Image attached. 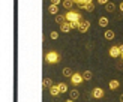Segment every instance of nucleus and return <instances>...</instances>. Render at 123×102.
I'll return each instance as SVG.
<instances>
[{"mask_svg": "<svg viewBox=\"0 0 123 102\" xmlns=\"http://www.w3.org/2000/svg\"><path fill=\"white\" fill-rule=\"evenodd\" d=\"M89 27H90V21L89 20H83L80 23V26H78V32L80 33H86L89 30Z\"/></svg>", "mask_w": 123, "mask_h": 102, "instance_id": "nucleus-4", "label": "nucleus"}, {"mask_svg": "<svg viewBox=\"0 0 123 102\" xmlns=\"http://www.w3.org/2000/svg\"><path fill=\"white\" fill-rule=\"evenodd\" d=\"M59 60H60V56H59L57 51H48V53L45 54V62H47V63L54 65V63H57Z\"/></svg>", "mask_w": 123, "mask_h": 102, "instance_id": "nucleus-2", "label": "nucleus"}, {"mask_svg": "<svg viewBox=\"0 0 123 102\" xmlns=\"http://www.w3.org/2000/svg\"><path fill=\"white\" fill-rule=\"evenodd\" d=\"M99 26L101 27H107L108 26V18L107 17H101L99 18Z\"/></svg>", "mask_w": 123, "mask_h": 102, "instance_id": "nucleus-20", "label": "nucleus"}, {"mask_svg": "<svg viewBox=\"0 0 123 102\" xmlns=\"http://www.w3.org/2000/svg\"><path fill=\"white\" fill-rule=\"evenodd\" d=\"M50 93H51V96H59V95H60V90H59L57 86H53V87L50 89Z\"/></svg>", "mask_w": 123, "mask_h": 102, "instance_id": "nucleus-19", "label": "nucleus"}, {"mask_svg": "<svg viewBox=\"0 0 123 102\" xmlns=\"http://www.w3.org/2000/svg\"><path fill=\"white\" fill-rule=\"evenodd\" d=\"M74 5H75V3H74L72 0H63V8L65 9H71Z\"/></svg>", "mask_w": 123, "mask_h": 102, "instance_id": "nucleus-21", "label": "nucleus"}, {"mask_svg": "<svg viewBox=\"0 0 123 102\" xmlns=\"http://www.w3.org/2000/svg\"><path fill=\"white\" fill-rule=\"evenodd\" d=\"M110 56H111L113 59H117V57H120V56H122L119 45H113L111 48H110Z\"/></svg>", "mask_w": 123, "mask_h": 102, "instance_id": "nucleus-5", "label": "nucleus"}, {"mask_svg": "<svg viewBox=\"0 0 123 102\" xmlns=\"http://www.w3.org/2000/svg\"><path fill=\"white\" fill-rule=\"evenodd\" d=\"M122 59H123V54H122Z\"/></svg>", "mask_w": 123, "mask_h": 102, "instance_id": "nucleus-31", "label": "nucleus"}, {"mask_svg": "<svg viewBox=\"0 0 123 102\" xmlns=\"http://www.w3.org/2000/svg\"><path fill=\"white\" fill-rule=\"evenodd\" d=\"M51 5H56V6H59V5H60V0H51Z\"/></svg>", "mask_w": 123, "mask_h": 102, "instance_id": "nucleus-25", "label": "nucleus"}, {"mask_svg": "<svg viewBox=\"0 0 123 102\" xmlns=\"http://www.w3.org/2000/svg\"><path fill=\"white\" fill-rule=\"evenodd\" d=\"M66 21L68 23H80V21H83V17L81 14H78V12H74V11H68L66 14Z\"/></svg>", "mask_w": 123, "mask_h": 102, "instance_id": "nucleus-1", "label": "nucleus"}, {"mask_svg": "<svg viewBox=\"0 0 123 102\" xmlns=\"http://www.w3.org/2000/svg\"><path fill=\"white\" fill-rule=\"evenodd\" d=\"M119 48H120V53L123 54V45H119Z\"/></svg>", "mask_w": 123, "mask_h": 102, "instance_id": "nucleus-27", "label": "nucleus"}, {"mask_svg": "<svg viewBox=\"0 0 123 102\" xmlns=\"http://www.w3.org/2000/svg\"><path fill=\"white\" fill-rule=\"evenodd\" d=\"M66 102H74V101H72V99H68V101H66Z\"/></svg>", "mask_w": 123, "mask_h": 102, "instance_id": "nucleus-30", "label": "nucleus"}, {"mask_svg": "<svg viewBox=\"0 0 123 102\" xmlns=\"http://www.w3.org/2000/svg\"><path fill=\"white\" fill-rule=\"evenodd\" d=\"M48 12H50L51 15H57V12H59V6H56V5H50V6H48Z\"/></svg>", "mask_w": 123, "mask_h": 102, "instance_id": "nucleus-12", "label": "nucleus"}, {"mask_svg": "<svg viewBox=\"0 0 123 102\" xmlns=\"http://www.w3.org/2000/svg\"><path fill=\"white\" fill-rule=\"evenodd\" d=\"M57 87L60 90V93H66L68 92V86H66V83H59L57 84Z\"/></svg>", "mask_w": 123, "mask_h": 102, "instance_id": "nucleus-16", "label": "nucleus"}, {"mask_svg": "<svg viewBox=\"0 0 123 102\" xmlns=\"http://www.w3.org/2000/svg\"><path fill=\"white\" fill-rule=\"evenodd\" d=\"M119 86H120V83H119L117 80H111V81L108 83V87H110V90H116V89H117Z\"/></svg>", "mask_w": 123, "mask_h": 102, "instance_id": "nucleus-11", "label": "nucleus"}, {"mask_svg": "<svg viewBox=\"0 0 123 102\" xmlns=\"http://www.w3.org/2000/svg\"><path fill=\"white\" fill-rule=\"evenodd\" d=\"M83 81H84L83 74H80V72H74V75L71 77V83L74 84V86H80Z\"/></svg>", "mask_w": 123, "mask_h": 102, "instance_id": "nucleus-3", "label": "nucleus"}, {"mask_svg": "<svg viewBox=\"0 0 123 102\" xmlns=\"http://www.w3.org/2000/svg\"><path fill=\"white\" fill-rule=\"evenodd\" d=\"M114 36H116V35H114L113 30H107V32L104 33V38H105L107 41H113V39H114Z\"/></svg>", "mask_w": 123, "mask_h": 102, "instance_id": "nucleus-10", "label": "nucleus"}, {"mask_svg": "<svg viewBox=\"0 0 123 102\" xmlns=\"http://www.w3.org/2000/svg\"><path fill=\"white\" fill-rule=\"evenodd\" d=\"M92 96H93L95 99H101V98H104V90L101 87H95L93 92H92Z\"/></svg>", "mask_w": 123, "mask_h": 102, "instance_id": "nucleus-6", "label": "nucleus"}, {"mask_svg": "<svg viewBox=\"0 0 123 102\" xmlns=\"http://www.w3.org/2000/svg\"><path fill=\"white\" fill-rule=\"evenodd\" d=\"M83 77H84V80H86V81H90L92 78H93V74H92V71H84Z\"/></svg>", "mask_w": 123, "mask_h": 102, "instance_id": "nucleus-18", "label": "nucleus"}, {"mask_svg": "<svg viewBox=\"0 0 123 102\" xmlns=\"http://www.w3.org/2000/svg\"><path fill=\"white\" fill-rule=\"evenodd\" d=\"M60 29H62V32H63V33H68V32H71V24L69 23H65V24H62V26H60Z\"/></svg>", "mask_w": 123, "mask_h": 102, "instance_id": "nucleus-17", "label": "nucleus"}, {"mask_svg": "<svg viewBox=\"0 0 123 102\" xmlns=\"http://www.w3.org/2000/svg\"><path fill=\"white\" fill-rule=\"evenodd\" d=\"M63 75L71 78V77L74 75V74H72V69H71V68H65V69H63Z\"/></svg>", "mask_w": 123, "mask_h": 102, "instance_id": "nucleus-22", "label": "nucleus"}, {"mask_svg": "<svg viewBox=\"0 0 123 102\" xmlns=\"http://www.w3.org/2000/svg\"><path fill=\"white\" fill-rule=\"evenodd\" d=\"M72 2H74V3H75V5H78V6H80V8H83V6H84V5H87V3H90V2H92V0H72Z\"/></svg>", "mask_w": 123, "mask_h": 102, "instance_id": "nucleus-15", "label": "nucleus"}, {"mask_svg": "<svg viewBox=\"0 0 123 102\" xmlns=\"http://www.w3.org/2000/svg\"><path fill=\"white\" fill-rule=\"evenodd\" d=\"M105 11H108V12H114V11H116V5H114L113 2H108V3L105 5Z\"/></svg>", "mask_w": 123, "mask_h": 102, "instance_id": "nucleus-14", "label": "nucleus"}, {"mask_svg": "<svg viewBox=\"0 0 123 102\" xmlns=\"http://www.w3.org/2000/svg\"><path fill=\"white\" fill-rule=\"evenodd\" d=\"M54 21H56L57 24H60V26H62V24H65V23H68L65 15H56V18H54Z\"/></svg>", "mask_w": 123, "mask_h": 102, "instance_id": "nucleus-9", "label": "nucleus"}, {"mask_svg": "<svg viewBox=\"0 0 123 102\" xmlns=\"http://www.w3.org/2000/svg\"><path fill=\"white\" fill-rule=\"evenodd\" d=\"M120 101H122V102H123V93H122V95H120Z\"/></svg>", "mask_w": 123, "mask_h": 102, "instance_id": "nucleus-29", "label": "nucleus"}, {"mask_svg": "<svg viewBox=\"0 0 123 102\" xmlns=\"http://www.w3.org/2000/svg\"><path fill=\"white\" fill-rule=\"evenodd\" d=\"M81 9H84L86 12H93V11H95V3L90 2V3H87V5H84Z\"/></svg>", "mask_w": 123, "mask_h": 102, "instance_id": "nucleus-8", "label": "nucleus"}, {"mask_svg": "<svg viewBox=\"0 0 123 102\" xmlns=\"http://www.w3.org/2000/svg\"><path fill=\"white\" fill-rule=\"evenodd\" d=\"M42 87L51 89V87H53V81L50 80V78H44V81H42Z\"/></svg>", "mask_w": 123, "mask_h": 102, "instance_id": "nucleus-13", "label": "nucleus"}, {"mask_svg": "<svg viewBox=\"0 0 123 102\" xmlns=\"http://www.w3.org/2000/svg\"><path fill=\"white\" fill-rule=\"evenodd\" d=\"M80 98V92L77 89H72L71 92H69V99H72V101H75V99H78Z\"/></svg>", "mask_w": 123, "mask_h": 102, "instance_id": "nucleus-7", "label": "nucleus"}, {"mask_svg": "<svg viewBox=\"0 0 123 102\" xmlns=\"http://www.w3.org/2000/svg\"><path fill=\"white\" fill-rule=\"evenodd\" d=\"M120 11H122V12H123V2H122V3H120Z\"/></svg>", "mask_w": 123, "mask_h": 102, "instance_id": "nucleus-28", "label": "nucleus"}, {"mask_svg": "<svg viewBox=\"0 0 123 102\" xmlns=\"http://www.w3.org/2000/svg\"><path fill=\"white\" fill-rule=\"evenodd\" d=\"M80 23H81V21H80ZM80 23H69V24H71V29H78Z\"/></svg>", "mask_w": 123, "mask_h": 102, "instance_id": "nucleus-24", "label": "nucleus"}, {"mask_svg": "<svg viewBox=\"0 0 123 102\" xmlns=\"http://www.w3.org/2000/svg\"><path fill=\"white\" fill-rule=\"evenodd\" d=\"M98 3H99V5H107L108 0H98Z\"/></svg>", "mask_w": 123, "mask_h": 102, "instance_id": "nucleus-26", "label": "nucleus"}, {"mask_svg": "<svg viewBox=\"0 0 123 102\" xmlns=\"http://www.w3.org/2000/svg\"><path fill=\"white\" fill-rule=\"evenodd\" d=\"M50 38H51V39H57V38H59V32H56V30H54V32H51V33H50Z\"/></svg>", "mask_w": 123, "mask_h": 102, "instance_id": "nucleus-23", "label": "nucleus"}]
</instances>
